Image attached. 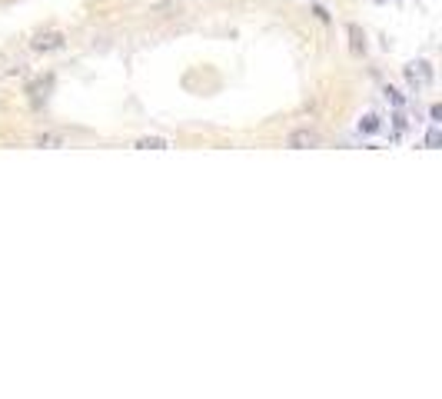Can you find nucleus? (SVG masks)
<instances>
[{
    "label": "nucleus",
    "instance_id": "obj_1",
    "mask_svg": "<svg viewBox=\"0 0 442 399\" xmlns=\"http://www.w3.org/2000/svg\"><path fill=\"white\" fill-rule=\"evenodd\" d=\"M402 74H406V83H409V87H412L416 93H419V90H426L429 83H432V67H429L426 60L409 63V67H406Z\"/></svg>",
    "mask_w": 442,
    "mask_h": 399
},
{
    "label": "nucleus",
    "instance_id": "obj_2",
    "mask_svg": "<svg viewBox=\"0 0 442 399\" xmlns=\"http://www.w3.org/2000/svg\"><path fill=\"white\" fill-rule=\"evenodd\" d=\"M63 44H67V33L63 31H44L31 40V50L33 54H50V50H63Z\"/></svg>",
    "mask_w": 442,
    "mask_h": 399
},
{
    "label": "nucleus",
    "instance_id": "obj_3",
    "mask_svg": "<svg viewBox=\"0 0 442 399\" xmlns=\"http://www.w3.org/2000/svg\"><path fill=\"white\" fill-rule=\"evenodd\" d=\"M286 147H293V150H309V147H320V133H316V130H309V127H303V130H293L290 140H286Z\"/></svg>",
    "mask_w": 442,
    "mask_h": 399
},
{
    "label": "nucleus",
    "instance_id": "obj_4",
    "mask_svg": "<svg viewBox=\"0 0 442 399\" xmlns=\"http://www.w3.org/2000/svg\"><path fill=\"white\" fill-rule=\"evenodd\" d=\"M346 31H350V40H352V54H363V50H366V33L359 31V24H350V27H346Z\"/></svg>",
    "mask_w": 442,
    "mask_h": 399
},
{
    "label": "nucleus",
    "instance_id": "obj_5",
    "mask_svg": "<svg viewBox=\"0 0 442 399\" xmlns=\"http://www.w3.org/2000/svg\"><path fill=\"white\" fill-rule=\"evenodd\" d=\"M133 147H137V150H170V140H163V137H143V140H137Z\"/></svg>",
    "mask_w": 442,
    "mask_h": 399
},
{
    "label": "nucleus",
    "instance_id": "obj_6",
    "mask_svg": "<svg viewBox=\"0 0 442 399\" xmlns=\"http://www.w3.org/2000/svg\"><path fill=\"white\" fill-rule=\"evenodd\" d=\"M379 130H382V120L376 113H369V117L359 120V133H379Z\"/></svg>",
    "mask_w": 442,
    "mask_h": 399
},
{
    "label": "nucleus",
    "instance_id": "obj_7",
    "mask_svg": "<svg viewBox=\"0 0 442 399\" xmlns=\"http://www.w3.org/2000/svg\"><path fill=\"white\" fill-rule=\"evenodd\" d=\"M439 143H442V130H439V123H432L426 133V147L429 150H439Z\"/></svg>",
    "mask_w": 442,
    "mask_h": 399
},
{
    "label": "nucleus",
    "instance_id": "obj_8",
    "mask_svg": "<svg viewBox=\"0 0 442 399\" xmlns=\"http://www.w3.org/2000/svg\"><path fill=\"white\" fill-rule=\"evenodd\" d=\"M382 93H386V100H389L393 107H399V110L406 107V97H402V93H399L396 87H386V90H382Z\"/></svg>",
    "mask_w": 442,
    "mask_h": 399
},
{
    "label": "nucleus",
    "instance_id": "obj_9",
    "mask_svg": "<svg viewBox=\"0 0 442 399\" xmlns=\"http://www.w3.org/2000/svg\"><path fill=\"white\" fill-rule=\"evenodd\" d=\"M37 147H60V137H54V133H44V137L37 140Z\"/></svg>",
    "mask_w": 442,
    "mask_h": 399
},
{
    "label": "nucleus",
    "instance_id": "obj_10",
    "mask_svg": "<svg viewBox=\"0 0 442 399\" xmlns=\"http://www.w3.org/2000/svg\"><path fill=\"white\" fill-rule=\"evenodd\" d=\"M429 117H432V123H439V117H442V107H439V104H432V107H429Z\"/></svg>",
    "mask_w": 442,
    "mask_h": 399
},
{
    "label": "nucleus",
    "instance_id": "obj_11",
    "mask_svg": "<svg viewBox=\"0 0 442 399\" xmlns=\"http://www.w3.org/2000/svg\"><path fill=\"white\" fill-rule=\"evenodd\" d=\"M376 3H389V0H376Z\"/></svg>",
    "mask_w": 442,
    "mask_h": 399
}]
</instances>
